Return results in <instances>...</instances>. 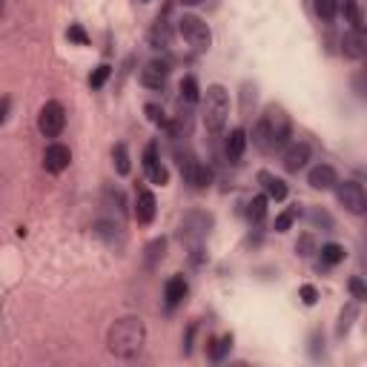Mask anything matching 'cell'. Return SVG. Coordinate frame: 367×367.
<instances>
[{
	"label": "cell",
	"instance_id": "cb8c5ba5",
	"mask_svg": "<svg viewBox=\"0 0 367 367\" xmlns=\"http://www.w3.org/2000/svg\"><path fill=\"white\" fill-rule=\"evenodd\" d=\"M112 161H115L118 176H129V152H127L124 144H115L112 147Z\"/></svg>",
	"mask_w": 367,
	"mask_h": 367
},
{
	"label": "cell",
	"instance_id": "ac0fdd59",
	"mask_svg": "<svg viewBox=\"0 0 367 367\" xmlns=\"http://www.w3.org/2000/svg\"><path fill=\"white\" fill-rule=\"evenodd\" d=\"M172 43V26L167 21H158L149 29V46L152 49H167Z\"/></svg>",
	"mask_w": 367,
	"mask_h": 367
},
{
	"label": "cell",
	"instance_id": "2e32d148",
	"mask_svg": "<svg viewBox=\"0 0 367 367\" xmlns=\"http://www.w3.org/2000/svg\"><path fill=\"white\" fill-rule=\"evenodd\" d=\"M184 295H187V282H184V275H172L167 287H164V299H167V307H178L184 302Z\"/></svg>",
	"mask_w": 367,
	"mask_h": 367
},
{
	"label": "cell",
	"instance_id": "74e56055",
	"mask_svg": "<svg viewBox=\"0 0 367 367\" xmlns=\"http://www.w3.org/2000/svg\"><path fill=\"white\" fill-rule=\"evenodd\" d=\"M0 3H3V0H0Z\"/></svg>",
	"mask_w": 367,
	"mask_h": 367
},
{
	"label": "cell",
	"instance_id": "30bf717a",
	"mask_svg": "<svg viewBox=\"0 0 367 367\" xmlns=\"http://www.w3.org/2000/svg\"><path fill=\"white\" fill-rule=\"evenodd\" d=\"M342 55L350 61H361L367 55V32L364 29H350L342 38Z\"/></svg>",
	"mask_w": 367,
	"mask_h": 367
},
{
	"label": "cell",
	"instance_id": "f35d334b",
	"mask_svg": "<svg viewBox=\"0 0 367 367\" xmlns=\"http://www.w3.org/2000/svg\"><path fill=\"white\" fill-rule=\"evenodd\" d=\"M144 3H147V0H144Z\"/></svg>",
	"mask_w": 367,
	"mask_h": 367
},
{
	"label": "cell",
	"instance_id": "f546056e",
	"mask_svg": "<svg viewBox=\"0 0 367 367\" xmlns=\"http://www.w3.org/2000/svg\"><path fill=\"white\" fill-rule=\"evenodd\" d=\"M66 38H69V41H75L78 46H90V34H86V32H83L78 23H72V26H69Z\"/></svg>",
	"mask_w": 367,
	"mask_h": 367
},
{
	"label": "cell",
	"instance_id": "603a6c76",
	"mask_svg": "<svg viewBox=\"0 0 367 367\" xmlns=\"http://www.w3.org/2000/svg\"><path fill=\"white\" fill-rule=\"evenodd\" d=\"M302 216V209H299V204H295V207H287L284 209V213L282 216H278L275 218V233H287L290 230V227L295 224V218H299Z\"/></svg>",
	"mask_w": 367,
	"mask_h": 367
},
{
	"label": "cell",
	"instance_id": "8d00e7d4",
	"mask_svg": "<svg viewBox=\"0 0 367 367\" xmlns=\"http://www.w3.org/2000/svg\"><path fill=\"white\" fill-rule=\"evenodd\" d=\"M184 6H198V3H204V0H181Z\"/></svg>",
	"mask_w": 367,
	"mask_h": 367
},
{
	"label": "cell",
	"instance_id": "4316f807",
	"mask_svg": "<svg viewBox=\"0 0 367 367\" xmlns=\"http://www.w3.org/2000/svg\"><path fill=\"white\" fill-rule=\"evenodd\" d=\"M144 112H147V118L152 120L155 127H167V124H169V120H167V112L158 107V103H147Z\"/></svg>",
	"mask_w": 367,
	"mask_h": 367
},
{
	"label": "cell",
	"instance_id": "83f0119b",
	"mask_svg": "<svg viewBox=\"0 0 367 367\" xmlns=\"http://www.w3.org/2000/svg\"><path fill=\"white\" fill-rule=\"evenodd\" d=\"M109 75H112V66L101 63V66L95 69V72H92V78H90V86H92V90H101V86L109 81Z\"/></svg>",
	"mask_w": 367,
	"mask_h": 367
},
{
	"label": "cell",
	"instance_id": "d6a6232c",
	"mask_svg": "<svg viewBox=\"0 0 367 367\" xmlns=\"http://www.w3.org/2000/svg\"><path fill=\"white\" fill-rule=\"evenodd\" d=\"M356 316V307L350 304V307H347L344 313H342V322H339V336H344L347 333V330H350V319Z\"/></svg>",
	"mask_w": 367,
	"mask_h": 367
},
{
	"label": "cell",
	"instance_id": "d6986e66",
	"mask_svg": "<svg viewBox=\"0 0 367 367\" xmlns=\"http://www.w3.org/2000/svg\"><path fill=\"white\" fill-rule=\"evenodd\" d=\"M178 92H181V103H198L201 101V90H198V81L192 78V75H187L184 81H181V86H178Z\"/></svg>",
	"mask_w": 367,
	"mask_h": 367
},
{
	"label": "cell",
	"instance_id": "8992f818",
	"mask_svg": "<svg viewBox=\"0 0 367 367\" xmlns=\"http://www.w3.org/2000/svg\"><path fill=\"white\" fill-rule=\"evenodd\" d=\"M336 198L339 204L353 216H361L367 209V196H364V187L359 181H336Z\"/></svg>",
	"mask_w": 367,
	"mask_h": 367
},
{
	"label": "cell",
	"instance_id": "ffe728a7",
	"mask_svg": "<svg viewBox=\"0 0 367 367\" xmlns=\"http://www.w3.org/2000/svg\"><path fill=\"white\" fill-rule=\"evenodd\" d=\"M164 253H167V241H164V238H155L149 247H147L144 264H147L149 270H155V267H158V261H164Z\"/></svg>",
	"mask_w": 367,
	"mask_h": 367
},
{
	"label": "cell",
	"instance_id": "e0dca14e",
	"mask_svg": "<svg viewBox=\"0 0 367 367\" xmlns=\"http://www.w3.org/2000/svg\"><path fill=\"white\" fill-rule=\"evenodd\" d=\"M339 12L350 23V29H364V12L359 6V0H339Z\"/></svg>",
	"mask_w": 367,
	"mask_h": 367
},
{
	"label": "cell",
	"instance_id": "d4e9b609",
	"mask_svg": "<svg viewBox=\"0 0 367 367\" xmlns=\"http://www.w3.org/2000/svg\"><path fill=\"white\" fill-rule=\"evenodd\" d=\"M230 350H233V336H221V339L213 342V347H209V359H213V361H221Z\"/></svg>",
	"mask_w": 367,
	"mask_h": 367
},
{
	"label": "cell",
	"instance_id": "44dd1931",
	"mask_svg": "<svg viewBox=\"0 0 367 367\" xmlns=\"http://www.w3.org/2000/svg\"><path fill=\"white\" fill-rule=\"evenodd\" d=\"M344 258H347V250L342 247V244H324V247H322V261H324L327 267L342 264Z\"/></svg>",
	"mask_w": 367,
	"mask_h": 367
},
{
	"label": "cell",
	"instance_id": "3957f363",
	"mask_svg": "<svg viewBox=\"0 0 367 367\" xmlns=\"http://www.w3.org/2000/svg\"><path fill=\"white\" fill-rule=\"evenodd\" d=\"M227 118H230V92L224 90L221 83H213L204 95V109H201V120L207 132H221Z\"/></svg>",
	"mask_w": 367,
	"mask_h": 367
},
{
	"label": "cell",
	"instance_id": "e575fe53",
	"mask_svg": "<svg viewBox=\"0 0 367 367\" xmlns=\"http://www.w3.org/2000/svg\"><path fill=\"white\" fill-rule=\"evenodd\" d=\"M295 250H299V255H313V238L310 235H302L299 244H295Z\"/></svg>",
	"mask_w": 367,
	"mask_h": 367
},
{
	"label": "cell",
	"instance_id": "4fadbf2b",
	"mask_svg": "<svg viewBox=\"0 0 367 367\" xmlns=\"http://www.w3.org/2000/svg\"><path fill=\"white\" fill-rule=\"evenodd\" d=\"M336 181H339V176H336V169L330 167V164H316L310 169V176H307V184L313 187V189H333L336 187Z\"/></svg>",
	"mask_w": 367,
	"mask_h": 367
},
{
	"label": "cell",
	"instance_id": "6da1fadb",
	"mask_svg": "<svg viewBox=\"0 0 367 367\" xmlns=\"http://www.w3.org/2000/svg\"><path fill=\"white\" fill-rule=\"evenodd\" d=\"M290 132H293L290 115L282 107H275V103H273V107H267L258 118V124L253 129V144L261 152H275V149H282L287 144Z\"/></svg>",
	"mask_w": 367,
	"mask_h": 367
},
{
	"label": "cell",
	"instance_id": "8fae6325",
	"mask_svg": "<svg viewBox=\"0 0 367 367\" xmlns=\"http://www.w3.org/2000/svg\"><path fill=\"white\" fill-rule=\"evenodd\" d=\"M307 161H310V144H304V141L290 144V147L284 149V158H282V164H284L287 172H299V169H304Z\"/></svg>",
	"mask_w": 367,
	"mask_h": 367
},
{
	"label": "cell",
	"instance_id": "52a82bcc",
	"mask_svg": "<svg viewBox=\"0 0 367 367\" xmlns=\"http://www.w3.org/2000/svg\"><path fill=\"white\" fill-rule=\"evenodd\" d=\"M66 127V109H63V103L58 101H49L43 103V109L38 115V129L46 135V138H58Z\"/></svg>",
	"mask_w": 367,
	"mask_h": 367
},
{
	"label": "cell",
	"instance_id": "836d02e7",
	"mask_svg": "<svg viewBox=\"0 0 367 367\" xmlns=\"http://www.w3.org/2000/svg\"><path fill=\"white\" fill-rule=\"evenodd\" d=\"M161 158H158V147H155V144H149L147 149H144V169H149V167H155V164H158Z\"/></svg>",
	"mask_w": 367,
	"mask_h": 367
},
{
	"label": "cell",
	"instance_id": "ba28073f",
	"mask_svg": "<svg viewBox=\"0 0 367 367\" xmlns=\"http://www.w3.org/2000/svg\"><path fill=\"white\" fill-rule=\"evenodd\" d=\"M167 78H169V61H164V58H152L141 69V83L147 90H164Z\"/></svg>",
	"mask_w": 367,
	"mask_h": 367
},
{
	"label": "cell",
	"instance_id": "5b68a950",
	"mask_svg": "<svg viewBox=\"0 0 367 367\" xmlns=\"http://www.w3.org/2000/svg\"><path fill=\"white\" fill-rule=\"evenodd\" d=\"M209 227H213V218H209L207 213H201V209H192V213H187L181 218V241H187L192 250L201 247V241L207 238Z\"/></svg>",
	"mask_w": 367,
	"mask_h": 367
},
{
	"label": "cell",
	"instance_id": "f1b7e54d",
	"mask_svg": "<svg viewBox=\"0 0 367 367\" xmlns=\"http://www.w3.org/2000/svg\"><path fill=\"white\" fill-rule=\"evenodd\" d=\"M147 178H149L152 184H161V187H164V184L169 181V172H167V167L158 161L155 167H149V169H147Z\"/></svg>",
	"mask_w": 367,
	"mask_h": 367
},
{
	"label": "cell",
	"instance_id": "9a60e30c",
	"mask_svg": "<svg viewBox=\"0 0 367 367\" xmlns=\"http://www.w3.org/2000/svg\"><path fill=\"white\" fill-rule=\"evenodd\" d=\"M258 184H261V189H264L267 198H273V201L287 198V184L278 176H273V172H258Z\"/></svg>",
	"mask_w": 367,
	"mask_h": 367
},
{
	"label": "cell",
	"instance_id": "7402d4cb",
	"mask_svg": "<svg viewBox=\"0 0 367 367\" xmlns=\"http://www.w3.org/2000/svg\"><path fill=\"white\" fill-rule=\"evenodd\" d=\"M313 6H316V14L322 17L324 23H333L336 14H339V0H313Z\"/></svg>",
	"mask_w": 367,
	"mask_h": 367
},
{
	"label": "cell",
	"instance_id": "1f68e13d",
	"mask_svg": "<svg viewBox=\"0 0 367 367\" xmlns=\"http://www.w3.org/2000/svg\"><path fill=\"white\" fill-rule=\"evenodd\" d=\"M350 293H353V299L356 302H364L367 299V287H364V282L356 275V278H350Z\"/></svg>",
	"mask_w": 367,
	"mask_h": 367
},
{
	"label": "cell",
	"instance_id": "7c38bea8",
	"mask_svg": "<svg viewBox=\"0 0 367 367\" xmlns=\"http://www.w3.org/2000/svg\"><path fill=\"white\" fill-rule=\"evenodd\" d=\"M155 209H158V201L149 189H138L135 192V218L138 224H152L155 218Z\"/></svg>",
	"mask_w": 367,
	"mask_h": 367
},
{
	"label": "cell",
	"instance_id": "277c9868",
	"mask_svg": "<svg viewBox=\"0 0 367 367\" xmlns=\"http://www.w3.org/2000/svg\"><path fill=\"white\" fill-rule=\"evenodd\" d=\"M178 32H181V38L198 52L209 49V43H213V32H209L207 21H201L198 14H184L178 21Z\"/></svg>",
	"mask_w": 367,
	"mask_h": 367
},
{
	"label": "cell",
	"instance_id": "d590c367",
	"mask_svg": "<svg viewBox=\"0 0 367 367\" xmlns=\"http://www.w3.org/2000/svg\"><path fill=\"white\" fill-rule=\"evenodd\" d=\"M6 109H9V101L3 98V101H0V124H3V118H6Z\"/></svg>",
	"mask_w": 367,
	"mask_h": 367
},
{
	"label": "cell",
	"instance_id": "484cf974",
	"mask_svg": "<svg viewBox=\"0 0 367 367\" xmlns=\"http://www.w3.org/2000/svg\"><path fill=\"white\" fill-rule=\"evenodd\" d=\"M264 213H267V196H255V198L247 204L250 221H261V218H264Z\"/></svg>",
	"mask_w": 367,
	"mask_h": 367
},
{
	"label": "cell",
	"instance_id": "5bb4252c",
	"mask_svg": "<svg viewBox=\"0 0 367 367\" xmlns=\"http://www.w3.org/2000/svg\"><path fill=\"white\" fill-rule=\"evenodd\" d=\"M244 149H247V132L238 127V129H233L230 135H227V144H224L227 161H230V164H238L241 155H244Z\"/></svg>",
	"mask_w": 367,
	"mask_h": 367
},
{
	"label": "cell",
	"instance_id": "4dcf8cb0",
	"mask_svg": "<svg viewBox=\"0 0 367 367\" xmlns=\"http://www.w3.org/2000/svg\"><path fill=\"white\" fill-rule=\"evenodd\" d=\"M299 295H302V302H304L307 307H313V304H316V302H319V290H316V287H313V284H304V287L299 290Z\"/></svg>",
	"mask_w": 367,
	"mask_h": 367
},
{
	"label": "cell",
	"instance_id": "9c48e42d",
	"mask_svg": "<svg viewBox=\"0 0 367 367\" xmlns=\"http://www.w3.org/2000/svg\"><path fill=\"white\" fill-rule=\"evenodd\" d=\"M69 164H72V152H69L66 144H49L46 152H43V169L52 172V176H58L63 172Z\"/></svg>",
	"mask_w": 367,
	"mask_h": 367
},
{
	"label": "cell",
	"instance_id": "7a4b0ae2",
	"mask_svg": "<svg viewBox=\"0 0 367 367\" xmlns=\"http://www.w3.org/2000/svg\"><path fill=\"white\" fill-rule=\"evenodd\" d=\"M107 344H109V353L118 356V359H135V356H141L144 344H147V327H144V322L138 319V316L118 319L109 327Z\"/></svg>",
	"mask_w": 367,
	"mask_h": 367
}]
</instances>
